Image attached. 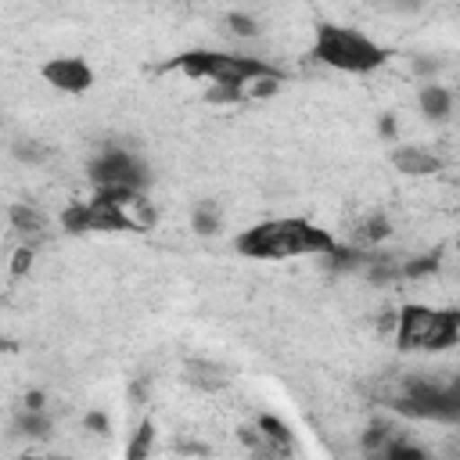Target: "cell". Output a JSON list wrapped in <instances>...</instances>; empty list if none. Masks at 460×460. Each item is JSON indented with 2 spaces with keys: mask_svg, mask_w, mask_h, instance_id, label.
<instances>
[{
  "mask_svg": "<svg viewBox=\"0 0 460 460\" xmlns=\"http://www.w3.org/2000/svg\"><path fill=\"white\" fill-rule=\"evenodd\" d=\"M338 237L302 216H273L244 226L234 237V252L244 259H298V255H331Z\"/></svg>",
  "mask_w": 460,
  "mask_h": 460,
  "instance_id": "cell-1",
  "label": "cell"
},
{
  "mask_svg": "<svg viewBox=\"0 0 460 460\" xmlns=\"http://www.w3.org/2000/svg\"><path fill=\"white\" fill-rule=\"evenodd\" d=\"M399 352H420V356H449L460 345V309L449 305H428V302H402L395 309L392 327Z\"/></svg>",
  "mask_w": 460,
  "mask_h": 460,
  "instance_id": "cell-2",
  "label": "cell"
},
{
  "mask_svg": "<svg viewBox=\"0 0 460 460\" xmlns=\"http://www.w3.org/2000/svg\"><path fill=\"white\" fill-rule=\"evenodd\" d=\"M313 61L331 68V72H345V75H370L388 61V47L370 40L359 29L349 25H320L313 36Z\"/></svg>",
  "mask_w": 460,
  "mask_h": 460,
  "instance_id": "cell-3",
  "label": "cell"
},
{
  "mask_svg": "<svg viewBox=\"0 0 460 460\" xmlns=\"http://www.w3.org/2000/svg\"><path fill=\"white\" fill-rule=\"evenodd\" d=\"M169 72H180L187 79H208V83H226V86H241L266 75V72H280L277 65H270L259 54H237V50H208V47H194L176 54L169 65Z\"/></svg>",
  "mask_w": 460,
  "mask_h": 460,
  "instance_id": "cell-4",
  "label": "cell"
},
{
  "mask_svg": "<svg viewBox=\"0 0 460 460\" xmlns=\"http://www.w3.org/2000/svg\"><path fill=\"white\" fill-rule=\"evenodd\" d=\"M392 169L406 180H435L446 172V155L438 147H428V144H417V140H395L392 144V155H388Z\"/></svg>",
  "mask_w": 460,
  "mask_h": 460,
  "instance_id": "cell-5",
  "label": "cell"
},
{
  "mask_svg": "<svg viewBox=\"0 0 460 460\" xmlns=\"http://www.w3.org/2000/svg\"><path fill=\"white\" fill-rule=\"evenodd\" d=\"M40 75H43L47 86H54L58 93H72V97H75V93H90L93 83H97L93 68H90L83 58H75V54L47 58L43 68H40Z\"/></svg>",
  "mask_w": 460,
  "mask_h": 460,
  "instance_id": "cell-6",
  "label": "cell"
},
{
  "mask_svg": "<svg viewBox=\"0 0 460 460\" xmlns=\"http://www.w3.org/2000/svg\"><path fill=\"white\" fill-rule=\"evenodd\" d=\"M413 104L424 115V122H431V129L435 126H449L453 122V111H456V90L446 86V83H438V79H428V83L417 86Z\"/></svg>",
  "mask_w": 460,
  "mask_h": 460,
  "instance_id": "cell-7",
  "label": "cell"
},
{
  "mask_svg": "<svg viewBox=\"0 0 460 460\" xmlns=\"http://www.w3.org/2000/svg\"><path fill=\"white\" fill-rule=\"evenodd\" d=\"M395 237V223L385 208H367L349 223V244L356 248H385Z\"/></svg>",
  "mask_w": 460,
  "mask_h": 460,
  "instance_id": "cell-8",
  "label": "cell"
},
{
  "mask_svg": "<svg viewBox=\"0 0 460 460\" xmlns=\"http://www.w3.org/2000/svg\"><path fill=\"white\" fill-rule=\"evenodd\" d=\"M83 208H86V226L97 230V234H126V230H133L126 208L108 201V198H101V194H90L83 201Z\"/></svg>",
  "mask_w": 460,
  "mask_h": 460,
  "instance_id": "cell-9",
  "label": "cell"
},
{
  "mask_svg": "<svg viewBox=\"0 0 460 460\" xmlns=\"http://www.w3.org/2000/svg\"><path fill=\"white\" fill-rule=\"evenodd\" d=\"M4 216H7V226L14 230V234H22L32 248H36V241L47 234V212L36 205V201H7V208H4Z\"/></svg>",
  "mask_w": 460,
  "mask_h": 460,
  "instance_id": "cell-10",
  "label": "cell"
},
{
  "mask_svg": "<svg viewBox=\"0 0 460 460\" xmlns=\"http://www.w3.org/2000/svg\"><path fill=\"white\" fill-rule=\"evenodd\" d=\"M183 381L194 385L198 392L212 395V392H223L230 385V367H223L216 359H187L183 363Z\"/></svg>",
  "mask_w": 460,
  "mask_h": 460,
  "instance_id": "cell-11",
  "label": "cell"
},
{
  "mask_svg": "<svg viewBox=\"0 0 460 460\" xmlns=\"http://www.w3.org/2000/svg\"><path fill=\"white\" fill-rule=\"evenodd\" d=\"M255 428H259V435L266 438L270 456H291V428H288L280 417L259 413V417H255Z\"/></svg>",
  "mask_w": 460,
  "mask_h": 460,
  "instance_id": "cell-12",
  "label": "cell"
},
{
  "mask_svg": "<svg viewBox=\"0 0 460 460\" xmlns=\"http://www.w3.org/2000/svg\"><path fill=\"white\" fill-rule=\"evenodd\" d=\"M190 230L201 234V237H216L223 230V208L212 205V201H198L194 212H190Z\"/></svg>",
  "mask_w": 460,
  "mask_h": 460,
  "instance_id": "cell-13",
  "label": "cell"
},
{
  "mask_svg": "<svg viewBox=\"0 0 460 460\" xmlns=\"http://www.w3.org/2000/svg\"><path fill=\"white\" fill-rule=\"evenodd\" d=\"M223 29H226L234 40H259V36H262V22H259L252 11H226V14H223Z\"/></svg>",
  "mask_w": 460,
  "mask_h": 460,
  "instance_id": "cell-14",
  "label": "cell"
},
{
  "mask_svg": "<svg viewBox=\"0 0 460 460\" xmlns=\"http://www.w3.org/2000/svg\"><path fill=\"white\" fill-rule=\"evenodd\" d=\"M50 428H54L50 410H25V406H22V413L14 417V431H22V435H29V438H47Z\"/></svg>",
  "mask_w": 460,
  "mask_h": 460,
  "instance_id": "cell-15",
  "label": "cell"
},
{
  "mask_svg": "<svg viewBox=\"0 0 460 460\" xmlns=\"http://www.w3.org/2000/svg\"><path fill=\"white\" fill-rule=\"evenodd\" d=\"M126 460H144V456H151L155 453V424L151 420H140L137 428H133V435H129V442H126Z\"/></svg>",
  "mask_w": 460,
  "mask_h": 460,
  "instance_id": "cell-16",
  "label": "cell"
},
{
  "mask_svg": "<svg viewBox=\"0 0 460 460\" xmlns=\"http://www.w3.org/2000/svg\"><path fill=\"white\" fill-rule=\"evenodd\" d=\"M11 155H14L22 165H47L54 151H50L47 144H40V140H14V144H11Z\"/></svg>",
  "mask_w": 460,
  "mask_h": 460,
  "instance_id": "cell-17",
  "label": "cell"
},
{
  "mask_svg": "<svg viewBox=\"0 0 460 460\" xmlns=\"http://www.w3.org/2000/svg\"><path fill=\"white\" fill-rule=\"evenodd\" d=\"M442 68H446V61H442L438 54H413V58H410V72H413L420 83L438 79V75H442Z\"/></svg>",
  "mask_w": 460,
  "mask_h": 460,
  "instance_id": "cell-18",
  "label": "cell"
},
{
  "mask_svg": "<svg viewBox=\"0 0 460 460\" xmlns=\"http://www.w3.org/2000/svg\"><path fill=\"white\" fill-rule=\"evenodd\" d=\"M32 262H36V248L29 244V241H22L14 252H11V262H7V273L11 277H25L29 270H32Z\"/></svg>",
  "mask_w": 460,
  "mask_h": 460,
  "instance_id": "cell-19",
  "label": "cell"
},
{
  "mask_svg": "<svg viewBox=\"0 0 460 460\" xmlns=\"http://www.w3.org/2000/svg\"><path fill=\"white\" fill-rule=\"evenodd\" d=\"M83 428H86V431H93V435H108L111 420H108V413H101V410H86V417H83Z\"/></svg>",
  "mask_w": 460,
  "mask_h": 460,
  "instance_id": "cell-20",
  "label": "cell"
},
{
  "mask_svg": "<svg viewBox=\"0 0 460 460\" xmlns=\"http://www.w3.org/2000/svg\"><path fill=\"white\" fill-rule=\"evenodd\" d=\"M22 406H25V410H47V392H43V388H29V392L22 395Z\"/></svg>",
  "mask_w": 460,
  "mask_h": 460,
  "instance_id": "cell-21",
  "label": "cell"
}]
</instances>
